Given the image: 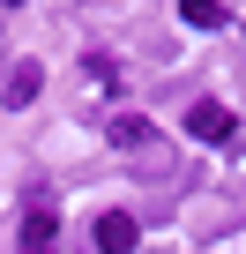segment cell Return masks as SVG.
<instances>
[{
    "instance_id": "6da1fadb",
    "label": "cell",
    "mask_w": 246,
    "mask_h": 254,
    "mask_svg": "<svg viewBox=\"0 0 246 254\" xmlns=\"http://www.w3.org/2000/svg\"><path fill=\"white\" fill-rule=\"evenodd\" d=\"M187 135H194V142H231V135H239V112L216 105V97H201V105H187Z\"/></svg>"
},
{
    "instance_id": "7a4b0ae2",
    "label": "cell",
    "mask_w": 246,
    "mask_h": 254,
    "mask_svg": "<svg viewBox=\"0 0 246 254\" xmlns=\"http://www.w3.org/2000/svg\"><path fill=\"white\" fill-rule=\"evenodd\" d=\"M104 135H112V150H142V157H157V150H164V142H157V127H149L142 112H112Z\"/></svg>"
},
{
    "instance_id": "3957f363",
    "label": "cell",
    "mask_w": 246,
    "mask_h": 254,
    "mask_svg": "<svg viewBox=\"0 0 246 254\" xmlns=\"http://www.w3.org/2000/svg\"><path fill=\"white\" fill-rule=\"evenodd\" d=\"M52 247H60V217L38 202V209L23 217V232H15V254H52Z\"/></svg>"
},
{
    "instance_id": "277c9868",
    "label": "cell",
    "mask_w": 246,
    "mask_h": 254,
    "mask_svg": "<svg viewBox=\"0 0 246 254\" xmlns=\"http://www.w3.org/2000/svg\"><path fill=\"white\" fill-rule=\"evenodd\" d=\"M135 239H142V224L127 209H104L97 217V254H135Z\"/></svg>"
},
{
    "instance_id": "5b68a950",
    "label": "cell",
    "mask_w": 246,
    "mask_h": 254,
    "mask_svg": "<svg viewBox=\"0 0 246 254\" xmlns=\"http://www.w3.org/2000/svg\"><path fill=\"white\" fill-rule=\"evenodd\" d=\"M38 90H45V67H38V60H15V67H8V90H0V105L23 112V105H38Z\"/></svg>"
},
{
    "instance_id": "8992f818",
    "label": "cell",
    "mask_w": 246,
    "mask_h": 254,
    "mask_svg": "<svg viewBox=\"0 0 246 254\" xmlns=\"http://www.w3.org/2000/svg\"><path fill=\"white\" fill-rule=\"evenodd\" d=\"M179 23L187 30H216L224 23V0H179Z\"/></svg>"
},
{
    "instance_id": "52a82bcc",
    "label": "cell",
    "mask_w": 246,
    "mask_h": 254,
    "mask_svg": "<svg viewBox=\"0 0 246 254\" xmlns=\"http://www.w3.org/2000/svg\"><path fill=\"white\" fill-rule=\"evenodd\" d=\"M0 8H23V0H0Z\"/></svg>"
}]
</instances>
